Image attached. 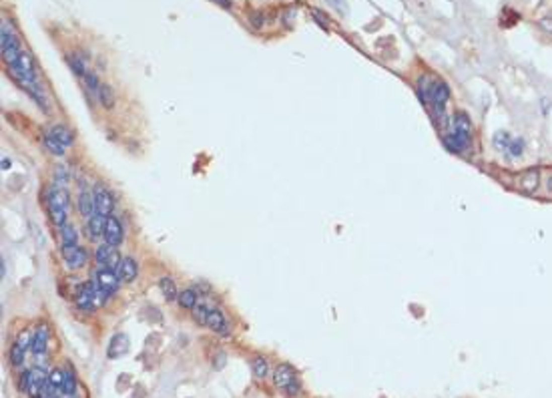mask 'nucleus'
<instances>
[{"label": "nucleus", "mask_w": 552, "mask_h": 398, "mask_svg": "<svg viewBox=\"0 0 552 398\" xmlns=\"http://www.w3.org/2000/svg\"><path fill=\"white\" fill-rule=\"evenodd\" d=\"M510 135L506 133V131H500V133H496L494 135V147L496 149H500V151H508V145H510Z\"/></svg>", "instance_id": "7c9ffc66"}, {"label": "nucleus", "mask_w": 552, "mask_h": 398, "mask_svg": "<svg viewBox=\"0 0 552 398\" xmlns=\"http://www.w3.org/2000/svg\"><path fill=\"white\" fill-rule=\"evenodd\" d=\"M48 215H50V221L60 229L68 223V209H60V207H48Z\"/></svg>", "instance_id": "393cba45"}, {"label": "nucleus", "mask_w": 552, "mask_h": 398, "mask_svg": "<svg viewBox=\"0 0 552 398\" xmlns=\"http://www.w3.org/2000/svg\"><path fill=\"white\" fill-rule=\"evenodd\" d=\"M62 372H64V382H62L60 394H64L66 398H68V396H74V394H76V376H74V370H72V366H70V364H66Z\"/></svg>", "instance_id": "f3484780"}, {"label": "nucleus", "mask_w": 552, "mask_h": 398, "mask_svg": "<svg viewBox=\"0 0 552 398\" xmlns=\"http://www.w3.org/2000/svg\"><path fill=\"white\" fill-rule=\"evenodd\" d=\"M48 336H50V332H48V326L46 324H40L38 328H36V332H34V336H32V340H30V350H32V354H44L46 352V342H48Z\"/></svg>", "instance_id": "f8f14e48"}, {"label": "nucleus", "mask_w": 552, "mask_h": 398, "mask_svg": "<svg viewBox=\"0 0 552 398\" xmlns=\"http://www.w3.org/2000/svg\"><path fill=\"white\" fill-rule=\"evenodd\" d=\"M217 2H219L223 8H231V2H229V0H217Z\"/></svg>", "instance_id": "a19ab883"}, {"label": "nucleus", "mask_w": 552, "mask_h": 398, "mask_svg": "<svg viewBox=\"0 0 552 398\" xmlns=\"http://www.w3.org/2000/svg\"><path fill=\"white\" fill-rule=\"evenodd\" d=\"M60 239H62V243H72V245H76V239H78V233H76V229L72 227V225H64V227H60Z\"/></svg>", "instance_id": "c85d7f7f"}, {"label": "nucleus", "mask_w": 552, "mask_h": 398, "mask_svg": "<svg viewBox=\"0 0 552 398\" xmlns=\"http://www.w3.org/2000/svg\"><path fill=\"white\" fill-rule=\"evenodd\" d=\"M42 141H44V145H46V149L52 153V155H58V157H62L64 155V145L62 143H58L54 137H52V133L50 131H44L42 133Z\"/></svg>", "instance_id": "b1692460"}, {"label": "nucleus", "mask_w": 552, "mask_h": 398, "mask_svg": "<svg viewBox=\"0 0 552 398\" xmlns=\"http://www.w3.org/2000/svg\"><path fill=\"white\" fill-rule=\"evenodd\" d=\"M295 16H297L295 6H289V8L283 12V22H285L287 26H291V24H293V20H295Z\"/></svg>", "instance_id": "f704fd0d"}, {"label": "nucleus", "mask_w": 552, "mask_h": 398, "mask_svg": "<svg viewBox=\"0 0 552 398\" xmlns=\"http://www.w3.org/2000/svg\"><path fill=\"white\" fill-rule=\"evenodd\" d=\"M48 131H50V133H52V137H54L58 143H62L64 147L72 145V141H74V139H72V133H70L64 125H52Z\"/></svg>", "instance_id": "4be33fe9"}, {"label": "nucleus", "mask_w": 552, "mask_h": 398, "mask_svg": "<svg viewBox=\"0 0 552 398\" xmlns=\"http://www.w3.org/2000/svg\"><path fill=\"white\" fill-rule=\"evenodd\" d=\"M99 103L105 107V109H113L115 107V103H117V95H115V91H113V87L111 85H103L101 89H99Z\"/></svg>", "instance_id": "aec40b11"}, {"label": "nucleus", "mask_w": 552, "mask_h": 398, "mask_svg": "<svg viewBox=\"0 0 552 398\" xmlns=\"http://www.w3.org/2000/svg\"><path fill=\"white\" fill-rule=\"evenodd\" d=\"M418 95L428 107H434L436 111L444 113V107L450 99V89L444 81L432 75H422L418 79Z\"/></svg>", "instance_id": "f257e3e1"}, {"label": "nucleus", "mask_w": 552, "mask_h": 398, "mask_svg": "<svg viewBox=\"0 0 552 398\" xmlns=\"http://www.w3.org/2000/svg\"><path fill=\"white\" fill-rule=\"evenodd\" d=\"M177 302H179V306H181L183 310H189V312H191V310L199 304V294H197L195 288H187L183 292H179Z\"/></svg>", "instance_id": "a211bd4d"}, {"label": "nucleus", "mask_w": 552, "mask_h": 398, "mask_svg": "<svg viewBox=\"0 0 552 398\" xmlns=\"http://www.w3.org/2000/svg\"><path fill=\"white\" fill-rule=\"evenodd\" d=\"M516 185H518V189L522 193H528V195L534 193L538 189V185H540V171L536 167H530V169L522 171L516 177Z\"/></svg>", "instance_id": "39448f33"}, {"label": "nucleus", "mask_w": 552, "mask_h": 398, "mask_svg": "<svg viewBox=\"0 0 552 398\" xmlns=\"http://www.w3.org/2000/svg\"><path fill=\"white\" fill-rule=\"evenodd\" d=\"M105 221H107V217L101 215V213H95L93 217H89L87 219V235L91 239H95V241L99 237H103V233H105Z\"/></svg>", "instance_id": "4468645a"}, {"label": "nucleus", "mask_w": 552, "mask_h": 398, "mask_svg": "<svg viewBox=\"0 0 552 398\" xmlns=\"http://www.w3.org/2000/svg\"><path fill=\"white\" fill-rule=\"evenodd\" d=\"M297 380V374H295V368L291 366V364H287V362H281L277 368H275V372H273V382H275V386L277 388H281V390H285L291 382H295Z\"/></svg>", "instance_id": "0eeeda50"}, {"label": "nucleus", "mask_w": 552, "mask_h": 398, "mask_svg": "<svg viewBox=\"0 0 552 398\" xmlns=\"http://www.w3.org/2000/svg\"><path fill=\"white\" fill-rule=\"evenodd\" d=\"M30 384H32V370H24V372L18 376L16 386H18V390H20V392H28Z\"/></svg>", "instance_id": "2f4dec72"}, {"label": "nucleus", "mask_w": 552, "mask_h": 398, "mask_svg": "<svg viewBox=\"0 0 552 398\" xmlns=\"http://www.w3.org/2000/svg\"><path fill=\"white\" fill-rule=\"evenodd\" d=\"M251 372H253V376L255 378H265L267 374H269V364H267V358H263V356H255V358H251Z\"/></svg>", "instance_id": "5701e85b"}, {"label": "nucleus", "mask_w": 552, "mask_h": 398, "mask_svg": "<svg viewBox=\"0 0 552 398\" xmlns=\"http://www.w3.org/2000/svg\"><path fill=\"white\" fill-rule=\"evenodd\" d=\"M89 257H91V253H89L85 247H76V249H74V253H72L70 257H66V259H64V263H66V268H68V270L76 272V270H83V268L89 263Z\"/></svg>", "instance_id": "dca6fc26"}, {"label": "nucleus", "mask_w": 552, "mask_h": 398, "mask_svg": "<svg viewBox=\"0 0 552 398\" xmlns=\"http://www.w3.org/2000/svg\"><path fill=\"white\" fill-rule=\"evenodd\" d=\"M225 358H227V356H225L223 352H219V354H217V362H213V366H215L217 370H221V368L225 366Z\"/></svg>", "instance_id": "58836bf2"}, {"label": "nucleus", "mask_w": 552, "mask_h": 398, "mask_svg": "<svg viewBox=\"0 0 552 398\" xmlns=\"http://www.w3.org/2000/svg\"><path fill=\"white\" fill-rule=\"evenodd\" d=\"M330 2H332L338 10H344V8H346V2H344V0H330Z\"/></svg>", "instance_id": "ea45409f"}, {"label": "nucleus", "mask_w": 552, "mask_h": 398, "mask_svg": "<svg viewBox=\"0 0 552 398\" xmlns=\"http://www.w3.org/2000/svg\"><path fill=\"white\" fill-rule=\"evenodd\" d=\"M117 274H119V278L125 282V284H133L135 280H137V274H139V266H137V261L133 259V257H123L121 259V266H119V270H117Z\"/></svg>", "instance_id": "9b49d317"}, {"label": "nucleus", "mask_w": 552, "mask_h": 398, "mask_svg": "<svg viewBox=\"0 0 552 398\" xmlns=\"http://www.w3.org/2000/svg\"><path fill=\"white\" fill-rule=\"evenodd\" d=\"M127 350H129V338H127L125 334H115V336L111 338L107 356L113 360V358H119V356L127 354Z\"/></svg>", "instance_id": "ddd939ff"}, {"label": "nucleus", "mask_w": 552, "mask_h": 398, "mask_svg": "<svg viewBox=\"0 0 552 398\" xmlns=\"http://www.w3.org/2000/svg\"><path fill=\"white\" fill-rule=\"evenodd\" d=\"M159 288H161V292H163V296H165V300H167V302H173V300H177V298H179L177 286H175V282H173L171 278L163 276V278L159 280Z\"/></svg>", "instance_id": "412c9836"}, {"label": "nucleus", "mask_w": 552, "mask_h": 398, "mask_svg": "<svg viewBox=\"0 0 552 398\" xmlns=\"http://www.w3.org/2000/svg\"><path fill=\"white\" fill-rule=\"evenodd\" d=\"M2 169H4V171L10 169V161H8V159H2Z\"/></svg>", "instance_id": "79ce46f5"}, {"label": "nucleus", "mask_w": 552, "mask_h": 398, "mask_svg": "<svg viewBox=\"0 0 552 398\" xmlns=\"http://www.w3.org/2000/svg\"><path fill=\"white\" fill-rule=\"evenodd\" d=\"M93 195H95V205H97V213H101V215H105V217H109V215H113V209H115V197H113V193L105 187V185H101V183H97L95 185V191H93Z\"/></svg>", "instance_id": "20e7f679"}, {"label": "nucleus", "mask_w": 552, "mask_h": 398, "mask_svg": "<svg viewBox=\"0 0 552 398\" xmlns=\"http://www.w3.org/2000/svg\"><path fill=\"white\" fill-rule=\"evenodd\" d=\"M548 189H550V191H552V175H550V177H548Z\"/></svg>", "instance_id": "37998d69"}, {"label": "nucleus", "mask_w": 552, "mask_h": 398, "mask_svg": "<svg viewBox=\"0 0 552 398\" xmlns=\"http://www.w3.org/2000/svg\"><path fill=\"white\" fill-rule=\"evenodd\" d=\"M93 278H95L103 288H107V290H111V292H115V290L119 288V274H117L115 270H111V268H99V270L93 274Z\"/></svg>", "instance_id": "9d476101"}, {"label": "nucleus", "mask_w": 552, "mask_h": 398, "mask_svg": "<svg viewBox=\"0 0 552 398\" xmlns=\"http://www.w3.org/2000/svg\"><path fill=\"white\" fill-rule=\"evenodd\" d=\"M472 143V125L466 113L458 111L450 123V131L444 135V145L452 153H464Z\"/></svg>", "instance_id": "f03ea898"}, {"label": "nucleus", "mask_w": 552, "mask_h": 398, "mask_svg": "<svg viewBox=\"0 0 552 398\" xmlns=\"http://www.w3.org/2000/svg\"><path fill=\"white\" fill-rule=\"evenodd\" d=\"M103 237H105V241L107 243H111L113 247L115 245H119V243H123V237H125V231H123V225H121V221L115 217V215H109L107 217V221H105V233H103Z\"/></svg>", "instance_id": "423d86ee"}, {"label": "nucleus", "mask_w": 552, "mask_h": 398, "mask_svg": "<svg viewBox=\"0 0 552 398\" xmlns=\"http://www.w3.org/2000/svg\"><path fill=\"white\" fill-rule=\"evenodd\" d=\"M0 50H2V58L6 60V64L16 60L22 50L18 44V36L8 20H2V26H0Z\"/></svg>", "instance_id": "7ed1b4c3"}, {"label": "nucleus", "mask_w": 552, "mask_h": 398, "mask_svg": "<svg viewBox=\"0 0 552 398\" xmlns=\"http://www.w3.org/2000/svg\"><path fill=\"white\" fill-rule=\"evenodd\" d=\"M76 207H78V213L85 217V219H89V217H93L95 213H97V205H95V195L89 191V189H85V187H81V191H78V199H76Z\"/></svg>", "instance_id": "1a4fd4ad"}, {"label": "nucleus", "mask_w": 552, "mask_h": 398, "mask_svg": "<svg viewBox=\"0 0 552 398\" xmlns=\"http://www.w3.org/2000/svg\"><path fill=\"white\" fill-rule=\"evenodd\" d=\"M508 151H510L512 157H520L522 151H524V141L522 139H512L510 145H508Z\"/></svg>", "instance_id": "473e14b6"}, {"label": "nucleus", "mask_w": 552, "mask_h": 398, "mask_svg": "<svg viewBox=\"0 0 552 398\" xmlns=\"http://www.w3.org/2000/svg\"><path fill=\"white\" fill-rule=\"evenodd\" d=\"M48 382H50V386H52L54 390H60V388H62V382H64V372L58 370V368L50 370V372H48Z\"/></svg>", "instance_id": "c756f323"}, {"label": "nucleus", "mask_w": 552, "mask_h": 398, "mask_svg": "<svg viewBox=\"0 0 552 398\" xmlns=\"http://www.w3.org/2000/svg\"><path fill=\"white\" fill-rule=\"evenodd\" d=\"M538 26H540L542 30H546V32H552V18H542V20L538 22Z\"/></svg>", "instance_id": "4c0bfd02"}, {"label": "nucleus", "mask_w": 552, "mask_h": 398, "mask_svg": "<svg viewBox=\"0 0 552 398\" xmlns=\"http://www.w3.org/2000/svg\"><path fill=\"white\" fill-rule=\"evenodd\" d=\"M85 85H87V91H89V93H95V95H99V89L103 87L99 75L93 73V71H89V73L85 75Z\"/></svg>", "instance_id": "cd10ccee"}, {"label": "nucleus", "mask_w": 552, "mask_h": 398, "mask_svg": "<svg viewBox=\"0 0 552 398\" xmlns=\"http://www.w3.org/2000/svg\"><path fill=\"white\" fill-rule=\"evenodd\" d=\"M8 360H10V366H14V368H18V366L24 364V348H22L18 342H14V344L10 346V350H8Z\"/></svg>", "instance_id": "a878e982"}, {"label": "nucleus", "mask_w": 552, "mask_h": 398, "mask_svg": "<svg viewBox=\"0 0 552 398\" xmlns=\"http://www.w3.org/2000/svg\"><path fill=\"white\" fill-rule=\"evenodd\" d=\"M285 392H287V396H299L301 394V386H299V380H295V382H291L287 388H285Z\"/></svg>", "instance_id": "c9c22d12"}, {"label": "nucleus", "mask_w": 552, "mask_h": 398, "mask_svg": "<svg viewBox=\"0 0 552 398\" xmlns=\"http://www.w3.org/2000/svg\"><path fill=\"white\" fill-rule=\"evenodd\" d=\"M87 54H83V52H72V54H68L66 56V62H68V67H70V71L74 73V77H83L85 79V75L89 73L87 71Z\"/></svg>", "instance_id": "2eb2a0df"}, {"label": "nucleus", "mask_w": 552, "mask_h": 398, "mask_svg": "<svg viewBox=\"0 0 552 398\" xmlns=\"http://www.w3.org/2000/svg\"><path fill=\"white\" fill-rule=\"evenodd\" d=\"M249 22H251V26H253L255 30H259V28H263V24H265V14H263V12H251Z\"/></svg>", "instance_id": "72a5a7b5"}, {"label": "nucleus", "mask_w": 552, "mask_h": 398, "mask_svg": "<svg viewBox=\"0 0 552 398\" xmlns=\"http://www.w3.org/2000/svg\"><path fill=\"white\" fill-rule=\"evenodd\" d=\"M113 245L111 243H99L97 247H95V253H93V257H95V263L99 266V268H105L107 266V259L111 257V253H113Z\"/></svg>", "instance_id": "6ab92c4d"}, {"label": "nucleus", "mask_w": 552, "mask_h": 398, "mask_svg": "<svg viewBox=\"0 0 552 398\" xmlns=\"http://www.w3.org/2000/svg\"><path fill=\"white\" fill-rule=\"evenodd\" d=\"M68 398H74V396H68Z\"/></svg>", "instance_id": "c03bdc74"}, {"label": "nucleus", "mask_w": 552, "mask_h": 398, "mask_svg": "<svg viewBox=\"0 0 552 398\" xmlns=\"http://www.w3.org/2000/svg\"><path fill=\"white\" fill-rule=\"evenodd\" d=\"M207 328L221 334V336H229L231 334V326L227 322V318L223 316L221 310H211L209 312V318H207Z\"/></svg>", "instance_id": "6e6552de"}, {"label": "nucleus", "mask_w": 552, "mask_h": 398, "mask_svg": "<svg viewBox=\"0 0 552 398\" xmlns=\"http://www.w3.org/2000/svg\"><path fill=\"white\" fill-rule=\"evenodd\" d=\"M311 14L316 16V20H318V24H320V26L328 28V22H330V20H328V16H326L324 12H320V10H316V8H313V10H311Z\"/></svg>", "instance_id": "e433bc0d"}, {"label": "nucleus", "mask_w": 552, "mask_h": 398, "mask_svg": "<svg viewBox=\"0 0 552 398\" xmlns=\"http://www.w3.org/2000/svg\"><path fill=\"white\" fill-rule=\"evenodd\" d=\"M209 308L207 306H203V304H197L193 310H191V318H193V322L195 324H199V326H207V318H209Z\"/></svg>", "instance_id": "bb28decb"}]
</instances>
